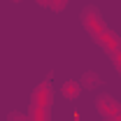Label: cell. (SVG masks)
I'll return each instance as SVG.
<instances>
[{"label": "cell", "instance_id": "obj_4", "mask_svg": "<svg viewBox=\"0 0 121 121\" xmlns=\"http://www.w3.org/2000/svg\"><path fill=\"white\" fill-rule=\"evenodd\" d=\"M98 42H100V47L105 49L109 56H114L117 51H121V40L114 35V33H109V30H105V35H103Z\"/></svg>", "mask_w": 121, "mask_h": 121}, {"label": "cell", "instance_id": "obj_3", "mask_svg": "<svg viewBox=\"0 0 121 121\" xmlns=\"http://www.w3.org/2000/svg\"><path fill=\"white\" fill-rule=\"evenodd\" d=\"M98 109H100V114L107 117L109 121H121V109H119L117 100H114L112 95H100V98H98Z\"/></svg>", "mask_w": 121, "mask_h": 121}, {"label": "cell", "instance_id": "obj_2", "mask_svg": "<svg viewBox=\"0 0 121 121\" xmlns=\"http://www.w3.org/2000/svg\"><path fill=\"white\" fill-rule=\"evenodd\" d=\"M82 23L86 26V30H89L95 40H100V37L105 35V30H107L105 21H103V16H100V12H98L95 7H86V9L82 12Z\"/></svg>", "mask_w": 121, "mask_h": 121}, {"label": "cell", "instance_id": "obj_8", "mask_svg": "<svg viewBox=\"0 0 121 121\" xmlns=\"http://www.w3.org/2000/svg\"><path fill=\"white\" fill-rule=\"evenodd\" d=\"M112 58H114V65H117V70L121 72V51H117V54H114Z\"/></svg>", "mask_w": 121, "mask_h": 121}, {"label": "cell", "instance_id": "obj_10", "mask_svg": "<svg viewBox=\"0 0 121 121\" xmlns=\"http://www.w3.org/2000/svg\"><path fill=\"white\" fill-rule=\"evenodd\" d=\"M16 2H19V0H16Z\"/></svg>", "mask_w": 121, "mask_h": 121}, {"label": "cell", "instance_id": "obj_6", "mask_svg": "<svg viewBox=\"0 0 121 121\" xmlns=\"http://www.w3.org/2000/svg\"><path fill=\"white\" fill-rule=\"evenodd\" d=\"M79 84H82V89H93V86H98V84H100V77L89 70V72H84V77H82V82H79Z\"/></svg>", "mask_w": 121, "mask_h": 121}, {"label": "cell", "instance_id": "obj_1", "mask_svg": "<svg viewBox=\"0 0 121 121\" xmlns=\"http://www.w3.org/2000/svg\"><path fill=\"white\" fill-rule=\"evenodd\" d=\"M49 107H51V86L49 82L40 84L33 95V117L30 121H49Z\"/></svg>", "mask_w": 121, "mask_h": 121}, {"label": "cell", "instance_id": "obj_7", "mask_svg": "<svg viewBox=\"0 0 121 121\" xmlns=\"http://www.w3.org/2000/svg\"><path fill=\"white\" fill-rule=\"evenodd\" d=\"M65 5H68V0H49L47 7H51L54 12H60V9H65Z\"/></svg>", "mask_w": 121, "mask_h": 121}, {"label": "cell", "instance_id": "obj_5", "mask_svg": "<svg viewBox=\"0 0 121 121\" xmlns=\"http://www.w3.org/2000/svg\"><path fill=\"white\" fill-rule=\"evenodd\" d=\"M79 93H82V84H79V82L70 79V82H65V84H63V95H65L68 100L79 98Z\"/></svg>", "mask_w": 121, "mask_h": 121}, {"label": "cell", "instance_id": "obj_9", "mask_svg": "<svg viewBox=\"0 0 121 121\" xmlns=\"http://www.w3.org/2000/svg\"><path fill=\"white\" fill-rule=\"evenodd\" d=\"M7 121H26V117L19 114V112H14V114H9V119H7Z\"/></svg>", "mask_w": 121, "mask_h": 121}]
</instances>
